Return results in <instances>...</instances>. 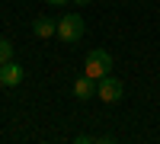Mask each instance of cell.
Listing matches in <instances>:
<instances>
[{"label":"cell","mask_w":160,"mask_h":144,"mask_svg":"<svg viewBox=\"0 0 160 144\" xmlns=\"http://www.w3.org/2000/svg\"><path fill=\"white\" fill-rule=\"evenodd\" d=\"M22 77H26V71L19 67L16 61L0 64V83H3V87H19V83H22Z\"/></svg>","instance_id":"4"},{"label":"cell","mask_w":160,"mask_h":144,"mask_svg":"<svg viewBox=\"0 0 160 144\" xmlns=\"http://www.w3.org/2000/svg\"><path fill=\"white\" fill-rule=\"evenodd\" d=\"M45 3H55V7H61V3H68V0H45Z\"/></svg>","instance_id":"8"},{"label":"cell","mask_w":160,"mask_h":144,"mask_svg":"<svg viewBox=\"0 0 160 144\" xmlns=\"http://www.w3.org/2000/svg\"><path fill=\"white\" fill-rule=\"evenodd\" d=\"M122 93H125V87H122L118 77L106 74V77H99V80H96V96H99L102 102H118V99H122Z\"/></svg>","instance_id":"3"},{"label":"cell","mask_w":160,"mask_h":144,"mask_svg":"<svg viewBox=\"0 0 160 144\" xmlns=\"http://www.w3.org/2000/svg\"><path fill=\"white\" fill-rule=\"evenodd\" d=\"M74 3H80V7H83V3H90V0H74Z\"/></svg>","instance_id":"9"},{"label":"cell","mask_w":160,"mask_h":144,"mask_svg":"<svg viewBox=\"0 0 160 144\" xmlns=\"http://www.w3.org/2000/svg\"><path fill=\"white\" fill-rule=\"evenodd\" d=\"M74 96L77 99H90V96H96V80H93V77H77L74 80Z\"/></svg>","instance_id":"6"},{"label":"cell","mask_w":160,"mask_h":144,"mask_svg":"<svg viewBox=\"0 0 160 144\" xmlns=\"http://www.w3.org/2000/svg\"><path fill=\"white\" fill-rule=\"evenodd\" d=\"M55 32H58V19H51V16H35V19H32V35L51 38Z\"/></svg>","instance_id":"5"},{"label":"cell","mask_w":160,"mask_h":144,"mask_svg":"<svg viewBox=\"0 0 160 144\" xmlns=\"http://www.w3.org/2000/svg\"><path fill=\"white\" fill-rule=\"evenodd\" d=\"M83 32H87V22H83V16H77V13H68V16H61L58 19V38L64 45H77L80 38H83Z\"/></svg>","instance_id":"1"},{"label":"cell","mask_w":160,"mask_h":144,"mask_svg":"<svg viewBox=\"0 0 160 144\" xmlns=\"http://www.w3.org/2000/svg\"><path fill=\"white\" fill-rule=\"evenodd\" d=\"M112 71V55L106 48H93L90 55H87V67H83V74L87 77H93V80H99V77H106Z\"/></svg>","instance_id":"2"},{"label":"cell","mask_w":160,"mask_h":144,"mask_svg":"<svg viewBox=\"0 0 160 144\" xmlns=\"http://www.w3.org/2000/svg\"><path fill=\"white\" fill-rule=\"evenodd\" d=\"M13 61V42H7V38H0V64Z\"/></svg>","instance_id":"7"}]
</instances>
